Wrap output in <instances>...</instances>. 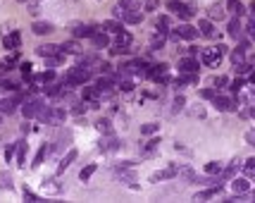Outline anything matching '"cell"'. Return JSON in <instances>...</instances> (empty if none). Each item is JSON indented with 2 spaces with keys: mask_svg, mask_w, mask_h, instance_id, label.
Returning <instances> with one entry per match:
<instances>
[{
  "mask_svg": "<svg viewBox=\"0 0 255 203\" xmlns=\"http://www.w3.org/2000/svg\"><path fill=\"white\" fill-rule=\"evenodd\" d=\"M0 89H5V91H15L17 86H15L12 81H0Z\"/></svg>",
  "mask_w": 255,
  "mask_h": 203,
  "instance_id": "cell-48",
  "label": "cell"
},
{
  "mask_svg": "<svg viewBox=\"0 0 255 203\" xmlns=\"http://www.w3.org/2000/svg\"><path fill=\"white\" fill-rule=\"evenodd\" d=\"M91 43H93V48L98 51V48H108L110 46V38H108V34H103V31H95L91 36Z\"/></svg>",
  "mask_w": 255,
  "mask_h": 203,
  "instance_id": "cell-11",
  "label": "cell"
},
{
  "mask_svg": "<svg viewBox=\"0 0 255 203\" xmlns=\"http://www.w3.org/2000/svg\"><path fill=\"white\" fill-rule=\"evenodd\" d=\"M62 48V53H70V55H74V53H81V46H79V41H67L65 46H60Z\"/></svg>",
  "mask_w": 255,
  "mask_h": 203,
  "instance_id": "cell-24",
  "label": "cell"
},
{
  "mask_svg": "<svg viewBox=\"0 0 255 203\" xmlns=\"http://www.w3.org/2000/svg\"><path fill=\"white\" fill-rule=\"evenodd\" d=\"M95 31H98L95 26H86V24H76V26H72V36L74 38H86V36L91 38Z\"/></svg>",
  "mask_w": 255,
  "mask_h": 203,
  "instance_id": "cell-8",
  "label": "cell"
},
{
  "mask_svg": "<svg viewBox=\"0 0 255 203\" xmlns=\"http://www.w3.org/2000/svg\"><path fill=\"white\" fill-rule=\"evenodd\" d=\"M155 24H158V31L160 34H169V17H158Z\"/></svg>",
  "mask_w": 255,
  "mask_h": 203,
  "instance_id": "cell-26",
  "label": "cell"
},
{
  "mask_svg": "<svg viewBox=\"0 0 255 203\" xmlns=\"http://www.w3.org/2000/svg\"><path fill=\"white\" fill-rule=\"evenodd\" d=\"M22 72L29 74V72H31V65H29V62H24V65H22Z\"/></svg>",
  "mask_w": 255,
  "mask_h": 203,
  "instance_id": "cell-57",
  "label": "cell"
},
{
  "mask_svg": "<svg viewBox=\"0 0 255 203\" xmlns=\"http://www.w3.org/2000/svg\"><path fill=\"white\" fill-rule=\"evenodd\" d=\"M84 110H86V108H84L81 103H79V105H74V108H72V112H74V115H81V112H84Z\"/></svg>",
  "mask_w": 255,
  "mask_h": 203,
  "instance_id": "cell-53",
  "label": "cell"
},
{
  "mask_svg": "<svg viewBox=\"0 0 255 203\" xmlns=\"http://www.w3.org/2000/svg\"><path fill=\"white\" fill-rule=\"evenodd\" d=\"M91 79V70L89 67H72L70 72H67V84L70 86H81V84H86Z\"/></svg>",
  "mask_w": 255,
  "mask_h": 203,
  "instance_id": "cell-1",
  "label": "cell"
},
{
  "mask_svg": "<svg viewBox=\"0 0 255 203\" xmlns=\"http://www.w3.org/2000/svg\"><path fill=\"white\" fill-rule=\"evenodd\" d=\"M251 15L255 17V2H251Z\"/></svg>",
  "mask_w": 255,
  "mask_h": 203,
  "instance_id": "cell-58",
  "label": "cell"
},
{
  "mask_svg": "<svg viewBox=\"0 0 255 203\" xmlns=\"http://www.w3.org/2000/svg\"><path fill=\"white\" fill-rule=\"evenodd\" d=\"M131 89H134L131 81H122V91H131Z\"/></svg>",
  "mask_w": 255,
  "mask_h": 203,
  "instance_id": "cell-55",
  "label": "cell"
},
{
  "mask_svg": "<svg viewBox=\"0 0 255 203\" xmlns=\"http://www.w3.org/2000/svg\"><path fill=\"white\" fill-rule=\"evenodd\" d=\"M219 191H222V184H212L210 189H205L201 194H196V201H205V199H212V196H217Z\"/></svg>",
  "mask_w": 255,
  "mask_h": 203,
  "instance_id": "cell-14",
  "label": "cell"
},
{
  "mask_svg": "<svg viewBox=\"0 0 255 203\" xmlns=\"http://www.w3.org/2000/svg\"><path fill=\"white\" fill-rule=\"evenodd\" d=\"M17 2H24V0H17Z\"/></svg>",
  "mask_w": 255,
  "mask_h": 203,
  "instance_id": "cell-61",
  "label": "cell"
},
{
  "mask_svg": "<svg viewBox=\"0 0 255 203\" xmlns=\"http://www.w3.org/2000/svg\"><path fill=\"white\" fill-rule=\"evenodd\" d=\"M222 15H224L222 7H212V17H222Z\"/></svg>",
  "mask_w": 255,
  "mask_h": 203,
  "instance_id": "cell-54",
  "label": "cell"
},
{
  "mask_svg": "<svg viewBox=\"0 0 255 203\" xmlns=\"http://www.w3.org/2000/svg\"><path fill=\"white\" fill-rule=\"evenodd\" d=\"M103 29H105V31H110V34H119V31H122V22L108 19V22L103 24Z\"/></svg>",
  "mask_w": 255,
  "mask_h": 203,
  "instance_id": "cell-25",
  "label": "cell"
},
{
  "mask_svg": "<svg viewBox=\"0 0 255 203\" xmlns=\"http://www.w3.org/2000/svg\"><path fill=\"white\" fill-rule=\"evenodd\" d=\"M74 160H76V151H70V153H67V155L62 158V163L57 165V172H65V170H67V167L72 165Z\"/></svg>",
  "mask_w": 255,
  "mask_h": 203,
  "instance_id": "cell-21",
  "label": "cell"
},
{
  "mask_svg": "<svg viewBox=\"0 0 255 203\" xmlns=\"http://www.w3.org/2000/svg\"><path fill=\"white\" fill-rule=\"evenodd\" d=\"M167 7H169L177 17H182V19H191V17H193V12H196L191 5H184V2H179V0H169V2H167Z\"/></svg>",
  "mask_w": 255,
  "mask_h": 203,
  "instance_id": "cell-4",
  "label": "cell"
},
{
  "mask_svg": "<svg viewBox=\"0 0 255 203\" xmlns=\"http://www.w3.org/2000/svg\"><path fill=\"white\" fill-rule=\"evenodd\" d=\"M215 84H217V89H222V86H227V84H229V79H227V76H217V79H215Z\"/></svg>",
  "mask_w": 255,
  "mask_h": 203,
  "instance_id": "cell-51",
  "label": "cell"
},
{
  "mask_svg": "<svg viewBox=\"0 0 255 203\" xmlns=\"http://www.w3.org/2000/svg\"><path fill=\"white\" fill-rule=\"evenodd\" d=\"M205 172H208V175H217V172H222V163H208V165H205Z\"/></svg>",
  "mask_w": 255,
  "mask_h": 203,
  "instance_id": "cell-34",
  "label": "cell"
},
{
  "mask_svg": "<svg viewBox=\"0 0 255 203\" xmlns=\"http://www.w3.org/2000/svg\"><path fill=\"white\" fill-rule=\"evenodd\" d=\"M46 93H48V96H60V93H62V86H60V84H50V86L46 89Z\"/></svg>",
  "mask_w": 255,
  "mask_h": 203,
  "instance_id": "cell-38",
  "label": "cell"
},
{
  "mask_svg": "<svg viewBox=\"0 0 255 203\" xmlns=\"http://www.w3.org/2000/svg\"><path fill=\"white\" fill-rule=\"evenodd\" d=\"M179 172H182V177H186V179H191V182L196 179V175H193V170H191V167H182Z\"/></svg>",
  "mask_w": 255,
  "mask_h": 203,
  "instance_id": "cell-41",
  "label": "cell"
},
{
  "mask_svg": "<svg viewBox=\"0 0 255 203\" xmlns=\"http://www.w3.org/2000/svg\"><path fill=\"white\" fill-rule=\"evenodd\" d=\"M98 96H100V89H98V86H95V89H93V86H86V89H84V98H86V101H93V98H98Z\"/></svg>",
  "mask_w": 255,
  "mask_h": 203,
  "instance_id": "cell-29",
  "label": "cell"
},
{
  "mask_svg": "<svg viewBox=\"0 0 255 203\" xmlns=\"http://www.w3.org/2000/svg\"><path fill=\"white\" fill-rule=\"evenodd\" d=\"M110 53H112V55H127L129 46H119V43H115V46L110 48Z\"/></svg>",
  "mask_w": 255,
  "mask_h": 203,
  "instance_id": "cell-32",
  "label": "cell"
},
{
  "mask_svg": "<svg viewBox=\"0 0 255 203\" xmlns=\"http://www.w3.org/2000/svg\"><path fill=\"white\" fill-rule=\"evenodd\" d=\"M15 105H17V98H5V101H0V110L5 112V115H12V112H15Z\"/></svg>",
  "mask_w": 255,
  "mask_h": 203,
  "instance_id": "cell-22",
  "label": "cell"
},
{
  "mask_svg": "<svg viewBox=\"0 0 255 203\" xmlns=\"http://www.w3.org/2000/svg\"><path fill=\"white\" fill-rule=\"evenodd\" d=\"M141 131H143V134H155V131H158V125H155V122H148V125L141 127Z\"/></svg>",
  "mask_w": 255,
  "mask_h": 203,
  "instance_id": "cell-40",
  "label": "cell"
},
{
  "mask_svg": "<svg viewBox=\"0 0 255 203\" xmlns=\"http://www.w3.org/2000/svg\"><path fill=\"white\" fill-rule=\"evenodd\" d=\"M24 158H26V144L19 141V146H17V163L19 165H24Z\"/></svg>",
  "mask_w": 255,
  "mask_h": 203,
  "instance_id": "cell-31",
  "label": "cell"
},
{
  "mask_svg": "<svg viewBox=\"0 0 255 203\" xmlns=\"http://www.w3.org/2000/svg\"><path fill=\"white\" fill-rule=\"evenodd\" d=\"M46 105L41 103V101H29L24 108H22V112H24V117H38V112L43 110Z\"/></svg>",
  "mask_w": 255,
  "mask_h": 203,
  "instance_id": "cell-9",
  "label": "cell"
},
{
  "mask_svg": "<svg viewBox=\"0 0 255 203\" xmlns=\"http://www.w3.org/2000/svg\"><path fill=\"white\" fill-rule=\"evenodd\" d=\"M246 172H255V158H248L246 160Z\"/></svg>",
  "mask_w": 255,
  "mask_h": 203,
  "instance_id": "cell-50",
  "label": "cell"
},
{
  "mask_svg": "<svg viewBox=\"0 0 255 203\" xmlns=\"http://www.w3.org/2000/svg\"><path fill=\"white\" fill-rule=\"evenodd\" d=\"M212 103H215V108H217L219 112H234L236 110V101H234V98H227V96H215Z\"/></svg>",
  "mask_w": 255,
  "mask_h": 203,
  "instance_id": "cell-5",
  "label": "cell"
},
{
  "mask_svg": "<svg viewBox=\"0 0 255 203\" xmlns=\"http://www.w3.org/2000/svg\"><path fill=\"white\" fill-rule=\"evenodd\" d=\"M184 105H186V101H184L182 96H179V98H177V101H174V108H172V112H179L184 108Z\"/></svg>",
  "mask_w": 255,
  "mask_h": 203,
  "instance_id": "cell-44",
  "label": "cell"
},
{
  "mask_svg": "<svg viewBox=\"0 0 255 203\" xmlns=\"http://www.w3.org/2000/svg\"><path fill=\"white\" fill-rule=\"evenodd\" d=\"M215 96H217V93L212 91V89H203V91H201V98H208V101H212Z\"/></svg>",
  "mask_w": 255,
  "mask_h": 203,
  "instance_id": "cell-46",
  "label": "cell"
},
{
  "mask_svg": "<svg viewBox=\"0 0 255 203\" xmlns=\"http://www.w3.org/2000/svg\"><path fill=\"white\" fill-rule=\"evenodd\" d=\"M246 29H248V36L255 38V17L248 19V24H246Z\"/></svg>",
  "mask_w": 255,
  "mask_h": 203,
  "instance_id": "cell-42",
  "label": "cell"
},
{
  "mask_svg": "<svg viewBox=\"0 0 255 203\" xmlns=\"http://www.w3.org/2000/svg\"><path fill=\"white\" fill-rule=\"evenodd\" d=\"M162 43H164V34H160V36H155L153 41H150V48L158 51V48H162Z\"/></svg>",
  "mask_w": 255,
  "mask_h": 203,
  "instance_id": "cell-36",
  "label": "cell"
},
{
  "mask_svg": "<svg viewBox=\"0 0 255 203\" xmlns=\"http://www.w3.org/2000/svg\"><path fill=\"white\" fill-rule=\"evenodd\" d=\"M243 86H246V81H243V79H236V81L232 84V91H234V93H238V91H241V89H243Z\"/></svg>",
  "mask_w": 255,
  "mask_h": 203,
  "instance_id": "cell-45",
  "label": "cell"
},
{
  "mask_svg": "<svg viewBox=\"0 0 255 203\" xmlns=\"http://www.w3.org/2000/svg\"><path fill=\"white\" fill-rule=\"evenodd\" d=\"M36 53H38L41 57H55V55H60L62 51H60L57 46H38Z\"/></svg>",
  "mask_w": 255,
  "mask_h": 203,
  "instance_id": "cell-15",
  "label": "cell"
},
{
  "mask_svg": "<svg viewBox=\"0 0 255 203\" xmlns=\"http://www.w3.org/2000/svg\"><path fill=\"white\" fill-rule=\"evenodd\" d=\"M198 62L193 60V57H182L179 60V72L182 74H198Z\"/></svg>",
  "mask_w": 255,
  "mask_h": 203,
  "instance_id": "cell-6",
  "label": "cell"
},
{
  "mask_svg": "<svg viewBox=\"0 0 255 203\" xmlns=\"http://www.w3.org/2000/svg\"><path fill=\"white\" fill-rule=\"evenodd\" d=\"M251 84H255V72L251 74Z\"/></svg>",
  "mask_w": 255,
  "mask_h": 203,
  "instance_id": "cell-59",
  "label": "cell"
},
{
  "mask_svg": "<svg viewBox=\"0 0 255 203\" xmlns=\"http://www.w3.org/2000/svg\"><path fill=\"white\" fill-rule=\"evenodd\" d=\"M158 144H160V139H153V141H148L146 151H155V148H158Z\"/></svg>",
  "mask_w": 255,
  "mask_h": 203,
  "instance_id": "cell-52",
  "label": "cell"
},
{
  "mask_svg": "<svg viewBox=\"0 0 255 203\" xmlns=\"http://www.w3.org/2000/svg\"><path fill=\"white\" fill-rule=\"evenodd\" d=\"M46 153H48V148H46V146H43V148H41V151H38V153H36V158H34V165H41V160H43V155H46Z\"/></svg>",
  "mask_w": 255,
  "mask_h": 203,
  "instance_id": "cell-43",
  "label": "cell"
},
{
  "mask_svg": "<svg viewBox=\"0 0 255 203\" xmlns=\"http://www.w3.org/2000/svg\"><path fill=\"white\" fill-rule=\"evenodd\" d=\"M55 79V72L50 70V72H43V74H38L36 76V81H53Z\"/></svg>",
  "mask_w": 255,
  "mask_h": 203,
  "instance_id": "cell-39",
  "label": "cell"
},
{
  "mask_svg": "<svg viewBox=\"0 0 255 203\" xmlns=\"http://www.w3.org/2000/svg\"><path fill=\"white\" fill-rule=\"evenodd\" d=\"M119 148V139L117 136H105L100 141V151H117Z\"/></svg>",
  "mask_w": 255,
  "mask_h": 203,
  "instance_id": "cell-18",
  "label": "cell"
},
{
  "mask_svg": "<svg viewBox=\"0 0 255 203\" xmlns=\"http://www.w3.org/2000/svg\"><path fill=\"white\" fill-rule=\"evenodd\" d=\"M65 117H67V112L62 110V108H43V110L38 112V120L46 122V125H57Z\"/></svg>",
  "mask_w": 255,
  "mask_h": 203,
  "instance_id": "cell-2",
  "label": "cell"
},
{
  "mask_svg": "<svg viewBox=\"0 0 255 203\" xmlns=\"http://www.w3.org/2000/svg\"><path fill=\"white\" fill-rule=\"evenodd\" d=\"M246 141H248L251 146H255V129H248V131H246Z\"/></svg>",
  "mask_w": 255,
  "mask_h": 203,
  "instance_id": "cell-47",
  "label": "cell"
},
{
  "mask_svg": "<svg viewBox=\"0 0 255 203\" xmlns=\"http://www.w3.org/2000/svg\"><path fill=\"white\" fill-rule=\"evenodd\" d=\"M177 172H179V170L172 165V167H167V170H160V172L150 175V182H162V179H172V177H174Z\"/></svg>",
  "mask_w": 255,
  "mask_h": 203,
  "instance_id": "cell-10",
  "label": "cell"
},
{
  "mask_svg": "<svg viewBox=\"0 0 255 203\" xmlns=\"http://www.w3.org/2000/svg\"><path fill=\"white\" fill-rule=\"evenodd\" d=\"M224 53H227V46H215V48H205V51H203V62L212 67V65H217L219 60H222V55H224Z\"/></svg>",
  "mask_w": 255,
  "mask_h": 203,
  "instance_id": "cell-3",
  "label": "cell"
},
{
  "mask_svg": "<svg viewBox=\"0 0 255 203\" xmlns=\"http://www.w3.org/2000/svg\"><path fill=\"white\" fill-rule=\"evenodd\" d=\"M119 10H122V7H119ZM122 17L127 19L129 24H139V22L143 19V15H141L139 10H122Z\"/></svg>",
  "mask_w": 255,
  "mask_h": 203,
  "instance_id": "cell-16",
  "label": "cell"
},
{
  "mask_svg": "<svg viewBox=\"0 0 255 203\" xmlns=\"http://www.w3.org/2000/svg\"><path fill=\"white\" fill-rule=\"evenodd\" d=\"M227 31H229V36H232V38H238V41H241L243 29H241V22H238V17L229 19V26H227Z\"/></svg>",
  "mask_w": 255,
  "mask_h": 203,
  "instance_id": "cell-13",
  "label": "cell"
},
{
  "mask_svg": "<svg viewBox=\"0 0 255 203\" xmlns=\"http://www.w3.org/2000/svg\"><path fill=\"white\" fill-rule=\"evenodd\" d=\"M95 127H98V129L103 131V134H108V131H110V120H108V117L98 120V122H95Z\"/></svg>",
  "mask_w": 255,
  "mask_h": 203,
  "instance_id": "cell-35",
  "label": "cell"
},
{
  "mask_svg": "<svg viewBox=\"0 0 255 203\" xmlns=\"http://www.w3.org/2000/svg\"><path fill=\"white\" fill-rule=\"evenodd\" d=\"M100 72H105V74H108V72H112V67H110L108 62H103V65H100Z\"/></svg>",
  "mask_w": 255,
  "mask_h": 203,
  "instance_id": "cell-56",
  "label": "cell"
},
{
  "mask_svg": "<svg viewBox=\"0 0 255 203\" xmlns=\"http://www.w3.org/2000/svg\"><path fill=\"white\" fill-rule=\"evenodd\" d=\"M177 34H179V38H186V41H196V38L201 36V31L196 26H191V24H182L177 29Z\"/></svg>",
  "mask_w": 255,
  "mask_h": 203,
  "instance_id": "cell-7",
  "label": "cell"
},
{
  "mask_svg": "<svg viewBox=\"0 0 255 203\" xmlns=\"http://www.w3.org/2000/svg\"><path fill=\"white\" fill-rule=\"evenodd\" d=\"M232 189H234L236 194H248V189H251V182L238 177V179H234V182H232Z\"/></svg>",
  "mask_w": 255,
  "mask_h": 203,
  "instance_id": "cell-20",
  "label": "cell"
},
{
  "mask_svg": "<svg viewBox=\"0 0 255 203\" xmlns=\"http://www.w3.org/2000/svg\"><path fill=\"white\" fill-rule=\"evenodd\" d=\"M119 7L122 10H139L141 5H139V0H119Z\"/></svg>",
  "mask_w": 255,
  "mask_h": 203,
  "instance_id": "cell-30",
  "label": "cell"
},
{
  "mask_svg": "<svg viewBox=\"0 0 255 203\" xmlns=\"http://www.w3.org/2000/svg\"><path fill=\"white\" fill-rule=\"evenodd\" d=\"M93 172H95V163H91V165L84 167V170H81V175H79V177H81V182H89V179L93 177Z\"/></svg>",
  "mask_w": 255,
  "mask_h": 203,
  "instance_id": "cell-28",
  "label": "cell"
},
{
  "mask_svg": "<svg viewBox=\"0 0 255 203\" xmlns=\"http://www.w3.org/2000/svg\"><path fill=\"white\" fill-rule=\"evenodd\" d=\"M227 7H229V12H232L234 17H241V15L246 12V7L241 5V0H227Z\"/></svg>",
  "mask_w": 255,
  "mask_h": 203,
  "instance_id": "cell-19",
  "label": "cell"
},
{
  "mask_svg": "<svg viewBox=\"0 0 255 203\" xmlns=\"http://www.w3.org/2000/svg\"><path fill=\"white\" fill-rule=\"evenodd\" d=\"M5 48H10V51H15V48H19V43H22V36H19V31H12L10 36H5Z\"/></svg>",
  "mask_w": 255,
  "mask_h": 203,
  "instance_id": "cell-17",
  "label": "cell"
},
{
  "mask_svg": "<svg viewBox=\"0 0 255 203\" xmlns=\"http://www.w3.org/2000/svg\"><path fill=\"white\" fill-rule=\"evenodd\" d=\"M115 36H117V43H119V46H131V41H134V38H131V34H129V31H124V29H122L119 34H115Z\"/></svg>",
  "mask_w": 255,
  "mask_h": 203,
  "instance_id": "cell-27",
  "label": "cell"
},
{
  "mask_svg": "<svg viewBox=\"0 0 255 203\" xmlns=\"http://www.w3.org/2000/svg\"><path fill=\"white\" fill-rule=\"evenodd\" d=\"M112 84H115V76H112V79H100V81H98V89H100V91H108Z\"/></svg>",
  "mask_w": 255,
  "mask_h": 203,
  "instance_id": "cell-37",
  "label": "cell"
},
{
  "mask_svg": "<svg viewBox=\"0 0 255 203\" xmlns=\"http://www.w3.org/2000/svg\"><path fill=\"white\" fill-rule=\"evenodd\" d=\"M243 57H246V51H243V48H236V51L232 53V60H234V65H241V62H243Z\"/></svg>",
  "mask_w": 255,
  "mask_h": 203,
  "instance_id": "cell-33",
  "label": "cell"
},
{
  "mask_svg": "<svg viewBox=\"0 0 255 203\" xmlns=\"http://www.w3.org/2000/svg\"><path fill=\"white\" fill-rule=\"evenodd\" d=\"M31 31H34L36 36H48V34L53 31V24H48V22H34Z\"/></svg>",
  "mask_w": 255,
  "mask_h": 203,
  "instance_id": "cell-12",
  "label": "cell"
},
{
  "mask_svg": "<svg viewBox=\"0 0 255 203\" xmlns=\"http://www.w3.org/2000/svg\"><path fill=\"white\" fill-rule=\"evenodd\" d=\"M251 199H255V194H251Z\"/></svg>",
  "mask_w": 255,
  "mask_h": 203,
  "instance_id": "cell-60",
  "label": "cell"
},
{
  "mask_svg": "<svg viewBox=\"0 0 255 203\" xmlns=\"http://www.w3.org/2000/svg\"><path fill=\"white\" fill-rule=\"evenodd\" d=\"M198 31H201L203 36H212V34H215V26H212V22H210V19H201Z\"/></svg>",
  "mask_w": 255,
  "mask_h": 203,
  "instance_id": "cell-23",
  "label": "cell"
},
{
  "mask_svg": "<svg viewBox=\"0 0 255 203\" xmlns=\"http://www.w3.org/2000/svg\"><path fill=\"white\" fill-rule=\"evenodd\" d=\"M236 72H238V74L251 72V65H246V62H241V65H236Z\"/></svg>",
  "mask_w": 255,
  "mask_h": 203,
  "instance_id": "cell-49",
  "label": "cell"
}]
</instances>
